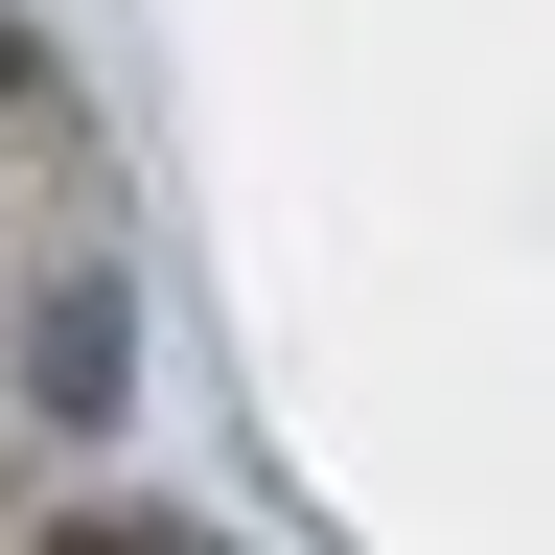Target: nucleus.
Masks as SVG:
<instances>
[{
	"instance_id": "nucleus-2",
	"label": "nucleus",
	"mask_w": 555,
	"mask_h": 555,
	"mask_svg": "<svg viewBox=\"0 0 555 555\" xmlns=\"http://www.w3.org/2000/svg\"><path fill=\"white\" fill-rule=\"evenodd\" d=\"M0 93H47V47H24V24H0Z\"/></svg>"
},
{
	"instance_id": "nucleus-1",
	"label": "nucleus",
	"mask_w": 555,
	"mask_h": 555,
	"mask_svg": "<svg viewBox=\"0 0 555 555\" xmlns=\"http://www.w3.org/2000/svg\"><path fill=\"white\" fill-rule=\"evenodd\" d=\"M24 371H47V416H116V371H139V301H116V278H69Z\"/></svg>"
}]
</instances>
